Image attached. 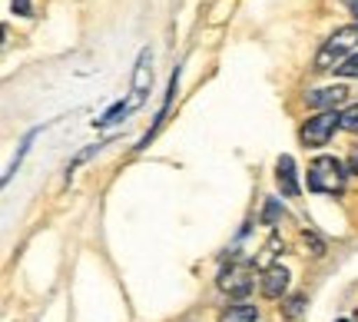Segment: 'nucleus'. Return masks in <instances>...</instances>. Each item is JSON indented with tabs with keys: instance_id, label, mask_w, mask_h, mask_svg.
<instances>
[{
	"instance_id": "1",
	"label": "nucleus",
	"mask_w": 358,
	"mask_h": 322,
	"mask_svg": "<svg viewBox=\"0 0 358 322\" xmlns=\"http://www.w3.org/2000/svg\"><path fill=\"white\" fill-rule=\"evenodd\" d=\"M355 50H358V20L355 24L338 27L332 37L322 43V50L315 53V66H319V70H335L338 64H345Z\"/></svg>"
},
{
	"instance_id": "2",
	"label": "nucleus",
	"mask_w": 358,
	"mask_h": 322,
	"mask_svg": "<svg viewBox=\"0 0 358 322\" xmlns=\"http://www.w3.org/2000/svg\"><path fill=\"white\" fill-rule=\"evenodd\" d=\"M348 169L335 156H315L308 167V190L312 193H338L345 186Z\"/></svg>"
},
{
	"instance_id": "3",
	"label": "nucleus",
	"mask_w": 358,
	"mask_h": 322,
	"mask_svg": "<svg viewBox=\"0 0 358 322\" xmlns=\"http://www.w3.org/2000/svg\"><path fill=\"white\" fill-rule=\"evenodd\" d=\"M338 127H342V113H335V110H322V113H315L312 120L302 123L299 140L306 143V146H325V143L335 136V130Z\"/></svg>"
},
{
	"instance_id": "4",
	"label": "nucleus",
	"mask_w": 358,
	"mask_h": 322,
	"mask_svg": "<svg viewBox=\"0 0 358 322\" xmlns=\"http://www.w3.org/2000/svg\"><path fill=\"white\" fill-rule=\"evenodd\" d=\"M150 87H153V53L143 50L140 60H136V70H133V90L127 97V113H136L146 97H150Z\"/></svg>"
},
{
	"instance_id": "5",
	"label": "nucleus",
	"mask_w": 358,
	"mask_h": 322,
	"mask_svg": "<svg viewBox=\"0 0 358 322\" xmlns=\"http://www.w3.org/2000/svg\"><path fill=\"white\" fill-rule=\"evenodd\" d=\"M219 289L232 299H245L252 293V276H249V266H229V270L219 276Z\"/></svg>"
},
{
	"instance_id": "6",
	"label": "nucleus",
	"mask_w": 358,
	"mask_h": 322,
	"mask_svg": "<svg viewBox=\"0 0 358 322\" xmlns=\"http://www.w3.org/2000/svg\"><path fill=\"white\" fill-rule=\"evenodd\" d=\"M348 97L345 83H335V87H319V90H308L306 104L308 106H319V110H335Z\"/></svg>"
},
{
	"instance_id": "7",
	"label": "nucleus",
	"mask_w": 358,
	"mask_h": 322,
	"mask_svg": "<svg viewBox=\"0 0 358 322\" xmlns=\"http://www.w3.org/2000/svg\"><path fill=\"white\" fill-rule=\"evenodd\" d=\"M259 286H262V293H266L268 299L285 296V286H289V270H285V266H268V270H262Z\"/></svg>"
},
{
	"instance_id": "8",
	"label": "nucleus",
	"mask_w": 358,
	"mask_h": 322,
	"mask_svg": "<svg viewBox=\"0 0 358 322\" xmlns=\"http://www.w3.org/2000/svg\"><path fill=\"white\" fill-rule=\"evenodd\" d=\"M275 180H279L282 196H299V176H295V160L292 156H279L275 163Z\"/></svg>"
},
{
	"instance_id": "9",
	"label": "nucleus",
	"mask_w": 358,
	"mask_h": 322,
	"mask_svg": "<svg viewBox=\"0 0 358 322\" xmlns=\"http://www.w3.org/2000/svg\"><path fill=\"white\" fill-rule=\"evenodd\" d=\"M259 319V309L249 306V302H232L229 309L222 312V322H256Z\"/></svg>"
},
{
	"instance_id": "10",
	"label": "nucleus",
	"mask_w": 358,
	"mask_h": 322,
	"mask_svg": "<svg viewBox=\"0 0 358 322\" xmlns=\"http://www.w3.org/2000/svg\"><path fill=\"white\" fill-rule=\"evenodd\" d=\"M335 74H338V77H348V80H358V50L348 57L345 64L335 66Z\"/></svg>"
},
{
	"instance_id": "11",
	"label": "nucleus",
	"mask_w": 358,
	"mask_h": 322,
	"mask_svg": "<svg viewBox=\"0 0 358 322\" xmlns=\"http://www.w3.org/2000/svg\"><path fill=\"white\" fill-rule=\"evenodd\" d=\"M342 130H348V133H358V104L348 106L345 113H342Z\"/></svg>"
},
{
	"instance_id": "12",
	"label": "nucleus",
	"mask_w": 358,
	"mask_h": 322,
	"mask_svg": "<svg viewBox=\"0 0 358 322\" xmlns=\"http://www.w3.org/2000/svg\"><path fill=\"white\" fill-rule=\"evenodd\" d=\"M262 219H266V223H275V219H279V203H275V200H268V203H266Z\"/></svg>"
},
{
	"instance_id": "13",
	"label": "nucleus",
	"mask_w": 358,
	"mask_h": 322,
	"mask_svg": "<svg viewBox=\"0 0 358 322\" xmlns=\"http://www.w3.org/2000/svg\"><path fill=\"white\" fill-rule=\"evenodd\" d=\"M345 169L352 173V176H358V150H352L348 153V163H345Z\"/></svg>"
},
{
	"instance_id": "14",
	"label": "nucleus",
	"mask_w": 358,
	"mask_h": 322,
	"mask_svg": "<svg viewBox=\"0 0 358 322\" xmlns=\"http://www.w3.org/2000/svg\"><path fill=\"white\" fill-rule=\"evenodd\" d=\"M13 10L20 17H30V0H13Z\"/></svg>"
},
{
	"instance_id": "15",
	"label": "nucleus",
	"mask_w": 358,
	"mask_h": 322,
	"mask_svg": "<svg viewBox=\"0 0 358 322\" xmlns=\"http://www.w3.org/2000/svg\"><path fill=\"white\" fill-rule=\"evenodd\" d=\"M338 322H345V319H338Z\"/></svg>"
}]
</instances>
